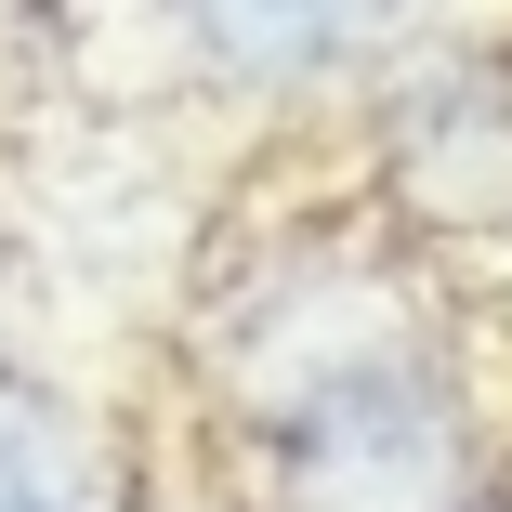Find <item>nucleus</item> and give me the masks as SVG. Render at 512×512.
I'll list each match as a JSON object with an SVG mask.
<instances>
[{"label": "nucleus", "mask_w": 512, "mask_h": 512, "mask_svg": "<svg viewBox=\"0 0 512 512\" xmlns=\"http://www.w3.org/2000/svg\"><path fill=\"white\" fill-rule=\"evenodd\" d=\"M460 473H473L460 394L407 342L329 368L316 394H289V421H276L289 512H460Z\"/></svg>", "instance_id": "1"}, {"label": "nucleus", "mask_w": 512, "mask_h": 512, "mask_svg": "<svg viewBox=\"0 0 512 512\" xmlns=\"http://www.w3.org/2000/svg\"><path fill=\"white\" fill-rule=\"evenodd\" d=\"M184 14H197V40H211L224 66H250V79H302V66L381 40L407 0H184Z\"/></svg>", "instance_id": "2"}]
</instances>
